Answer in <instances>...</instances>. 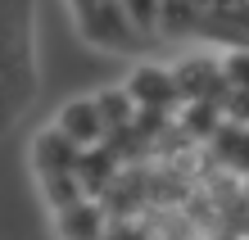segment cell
Returning <instances> with one entry per match:
<instances>
[{
	"mask_svg": "<svg viewBox=\"0 0 249 240\" xmlns=\"http://www.w3.org/2000/svg\"><path fill=\"white\" fill-rule=\"evenodd\" d=\"M54 131H59L64 141H72L77 149L100 145V141H105V118H100L95 95L91 100H68L59 109V118H54Z\"/></svg>",
	"mask_w": 249,
	"mask_h": 240,
	"instance_id": "7a4b0ae2",
	"label": "cell"
},
{
	"mask_svg": "<svg viewBox=\"0 0 249 240\" xmlns=\"http://www.w3.org/2000/svg\"><path fill=\"white\" fill-rule=\"evenodd\" d=\"M36 95V0H0V127Z\"/></svg>",
	"mask_w": 249,
	"mask_h": 240,
	"instance_id": "6da1fadb",
	"label": "cell"
},
{
	"mask_svg": "<svg viewBox=\"0 0 249 240\" xmlns=\"http://www.w3.org/2000/svg\"><path fill=\"white\" fill-rule=\"evenodd\" d=\"M54 218H59V227H64L68 240H95L100 236V213H95V204H86V200L59 208Z\"/></svg>",
	"mask_w": 249,
	"mask_h": 240,
	"instance_id": "5b68a950",
	"label": "cell"
},
{
	"mask_svg": "<svg viewBox=\"0 0 249 240\" xmlns=\"http://www.w3.org/2000/svg\"><path fill=\"white\" fill-rule=\"evenodd\" d=\"M222 77H227V82H236V86H249V50H240V55H231V59H227Z\"/></svg>",
	"mask_w": 249,
	"mask_h": 240,
	"instance_id": "8992f818",
	"label": "cell"
},
{
	"mask_svg": "<svg viewBox=\"0 0 249 240\" xmlns=\"http://www.w3.org/2000/svg\"><path fill=\"white\" fill-rule=\"evenodd\" d=\"M95 104H100V118H105V136H109V131H123L131 118L141 113V109H136V100L127 95V86H118V91H100Z\"/></svg>",
	"mask_w": 249,
	"mask_h": 240,
	"instance_id": "277c9868",
	"label": "cell"
},
{
	"mask_svg": "<svg viewBox=\"0 0 249 240\" xmlns=\"http://www.w3.org/2000/svg\"><path fill=\"white\" fill-rule=\"evenodd\" d=\"M127 95L136 100V109H168V104H177V77H172L168 68H136V77L127 82Z\"/></svg>",
	"mask_w": 249,
	"mask_h": 240,
	"instance_id": "3957f363",
	"label": "cell"
}]
</instances>
